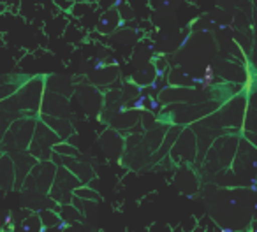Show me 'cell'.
<instances>
[{"instance_id":"obj_1","label":"cell","mask_w":257,"mask_h":232,"mask_svg":"<svg viewBox=\"0 0 257 232\" xmlns=\"http://www.w3.org/2000/svg\"><path fill=\"white\" fill-rule=\"evenodd\" d=\"M43 79L34 78L23 86L16 88L11 95L0 100V109L16 114V116H23V113H37L43 102Z\"/></svg>"},{"instance_id":"obj_2","label":"cell","mask_w":257,"mask_h":232,"mask_svg":"<svg viewBox=\"0 0 257 232\" xmlns=\"http://www.w3.org/2000/svg\"><path fill=\"white\" fill-rule=\"evenodd\" d=\"M37 118L32 116H18L11 125L8 127L4 137L0 141V151H18L29 150V144L32 141L34 129H36Z\"/></svg>"},{"instance_id":"obj_3","label":"cell","mask_w":257,"mask_h":232,"mask_svg":"<svg viewBox=\"0 0 257 232\" xmlns=\"http://www.w3.org/2000/svg\"><path fill=\"white\" fill-rule=\"evenodd\" d=\"M58 134L48 125L43 120H37L36 129H34L32 141L29 144V153L36 157L37 160H51V153H53V146L60 143Z\"/></svg>"},{"instance_id":"obj_4","label":"cell","mask_w":257,"mask_h":232,"mask_svg":"<svg viewBox=\"0 0 257 232\" xmlns=\"http://www.w3.org/2000/svg\"><path fill=\"white\" fill-rule=\"evenodd\" d=\"M55 172H57V165H53L50 160H37L34 167L29 171L27 178L23 179L22 188L25 192L48 193L51 183H53Z\"/></svg>"},{"instance_id":"obj_5","label":"cell","mask_w":257,"mask_h":232,"mask_svg":"<svg viewBox=\"0 0 257 232\" xmlns=\"http://www.w3.org/2000/svg\"><path fill=\"white\" fill-rule=\"evenodd\" d=\"M79 183L81 181H79L74 172L69 171L65 165H60V167H57L53 183H51L50 192L48 193H50L51 200L58 202L60 206L71 204L72 197H74V190L79 186Z\"/></svg>"},{"instance_id":"obj_6","label":"cell","mask_w":257,"mask_h":232,"mask_svg":"<svg viewBox=\"0 0 257 232\" xmlns=\"http://www.w3.org/2000/svg\"><path fill=\"white\" fill-rule=\"evenodd\" d=\"M16 186V171L11 155L0 153V190H11Z\"/></svg>"},{"instance_id":"obj_7","label":"cell","mask_w":257,"mask_h":232,"mask_svg":"<svg viewBox=\"0 0 257 232\" xmlns=\"http://www.w3.org/2000/svg\"><path fill=\"white\" fill-rule=\"evenodd\" d=\"M41 120H43V122H46L48 125H50L51 129L58 134V137H60V139H65L67 136H71L72 127L69 125L67 120L62 118V116H50V114H43V118H41Z\"/></svg>"},{"instance_id":"obj_8","label":"cell","mask_w":257,"mask_h":232,"mask_svg":"<svg viewBox=\"0 0 257 232\" xmlns=\"http://www.w3.org/2000/svg\"><path fill=\"white\" fill-rule=\"evenodd\" d=\"M39 216H41V221H43V228H50V227H55V225L62 223V218L60 214H57L55 211L51 209H43L39 211Z\"/></svg>"},{"instance_id":"obj_9","label":"cell","mask_w":257,"mask_h":232,"mask_svg":"<svg viewBox=\"0 0 257 232\" xmlns=\"http://www.w3.org/2000/svg\"><path fill=\"white\" fill-rule=\"evenodd\" d=\"M23 230H43V221H41L39 214H30L23 220L22 223Z\"/></svg>"},{"instance_id":"obj_10","label":"cell","mask_w":257,"mask_h":232,"mask_svg":"<svg viewBox=\"0 0 257 232\" xmlns=\"http://www.w3.org/2000/svg\"><path fill=\"white\" fill-rule=\"evenodd\" d=\"M253 214H255V218H257V192H255V197H253Z\"/></svg>"},{"instance_id":"obj_11","label":"cell","mask_w":257,"mask_h":232,"mask_svg":"<svg viewBox=\"0 0 257 232\" xmlns=\"http://www.w3.org/2000/svg\"><path fill=\"white\" fill-rule=\"evenodd\" d=\"M6 221V211L0 209V227H2V223Z\"/></svg>"},{"instance_id":"obj_12","label":"cell","mask_w":257,"mask_h":232,"mask_svg":"<svg viewBox=\"0 0 257 232\" xmlns=\"http://www.w3.org/2000/svg\"><path fill=\"white\" fill-rule=\"evenodd\" d=\"M0 153H2V151H0Z\"/></svg>"}]
</instances>
